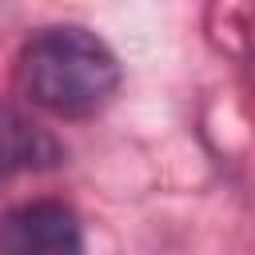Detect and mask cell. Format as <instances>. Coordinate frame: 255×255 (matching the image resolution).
<instances>
[{
	"label": "cell",
	"mask_w": 255,
	"mask_h": 255,
	"mask_svg": "<svg viewBox=\"0 0 255 255\" xmlns=\"http://www.w3.org/2000/svg\"><path fill=\"white\" fill-rule=\"evenodd\" d=\"M16 84L40 112L88 120L116 96L120 60L96 32L80 24H56L24 40L16 56Z\"/></svg>",
	"instance_id": "1"
},
{
	"label": "cell",
	"mask_w": 255,
	"mask_h": 255,
	"mask_svg": "<svg viewBox=\"0 0 255 255\" xmlns=\"http://www.w3.org/2000/svg\"><path fill=\"white\" fill-rule=\"evenodd\" d=\"M0 255H84L80 215L60 199H32L0 215Z\"/></svg>",
	"instance_id": "2"
},
{
	"label": "cell",
	"mask_w": 255,
	"mask_h": 255,
	"mask_svg": "<svg viewBox=\"0 0 255 255\" xmlns=\"http://www.w3.org/2000/svg\"><path fill=\"white\" fill-rule=\"evenodd\" d=\"M56 143L32 128L20 112L0 104V167H32V163H52Z\"/></svg>",
	"instance_id": "3"
}]
</instances>
